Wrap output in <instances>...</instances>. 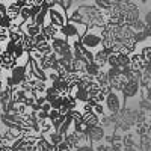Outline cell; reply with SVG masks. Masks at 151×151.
Listing matches in <instances>:
<instances>
[{"label": "cell", "instance_id": "6da1fadb", "mask_svg": "<svg viewBox=\"0 0 151 151\" xmlns=\"http://www.w3.org/2000/svg\"><path fill=\"white\" fill-rule=\"evenodd\" d=\"M101 30L98 27H92L88 29V32L83 35L82 38V44L86 50H89L92 53H97L98 50L103 48V36H101Z\"/></svg>", "mask_w": 151, "mask_h": 151}, {"label": "cell", "instance_id": "7a4b0ae2", "mask_svg": "<svg viewBox=\"0 0 151 151\" xmlns=\"http://www.w3.org/2000/svg\"><path fill=\"white\" fill-rule=\"evenodd\" d=\"M70 21V15L67 14V11L64 8H60V5L58 3L55 8L48 9V15H47V24H52L56 29H62L64 26H67Z\"/></svg>", "mask_w": 151, "mask_h": 151}, {"label": "cell", "instance_id": "3957f363", "mask_svg": "<svg viewBox=\"0 0 151 151\" xmlns=\"http://www.w3.org/2000/svg\"><path fill=\"white\" fill-rule=\"evenodd\" d=\"M124 104V95L122 92L118 91H112L104 101V107H106V115L107 116H115L119 113V110L122 109Z\"/></svg>", "mask_w": 151, "mask_h": 151}, {"label": "cell", "instance_id": "277c9868", "mask_svg": "<svg viewBox=\"0 0 151 151\" xmlns=\"http://www.w3.org/2000/svg\"><path fill=\"white\" fill-rule=\"evenodd\" d=\"M88 32V27L85 24H77V23H73L68 21L67 26H64L59 30V35L65 40H71V38H83V35Z\"/></svg>", "mask_w": 151, "mask_h": 151}, {"label": "cell", "instance_id": "5b68a950", "mask_svg": "<svg viewBox=\"0 0 151 151\" xmlns=\"http://www.w3.org/2000/svg\"><path fill=\"white\" fill-rule=\"evenodd\" d=\"M17 67V59L12 56L11 53H8V52H3L0 53V68H2V71H6V73H9V71H12Z\"/></svg>", "mask_w": 151, "mask_h": 151}, {"label": "cell", "instance_id": "8992f818", "mask_svg": "<svg viewBox=\"0 0 151 151\" xmlns=\"http://www.w3.org/2000/svg\"><path fill=\"white\" fill-rule=\"evenodd\" d=\"M6 6H8V9H6V17H8L12 23H14V24H18V26H20V12H21V8L17 6L15 0L6 2ZM20 27H21V26H20Z\"/></svg>", "mask_w": 151, "mask_h": 151}, {"label": "cell", "instance_id": "52a82bcc", "mask_svg": "<svg viewBox=\"0 0 151 151\" xmlns=\"http://www.w3.org/2000/svg\"><path fill=\"white\" fill-rule=\"evenodd\" d=\"M9 74H11L12 80H14L15 86H20L27 76V65H17L12 71H9Z\"/></svg>", "mask_w": 151, "mask_h": 151}, {"label": "cell", "instance_id": "ba28073f", "mask_svg": "<svg viewBox=\"0 0 151 151\" xmlns=\"http://www.w3.org/2000/svg\"><path fill=\"white\" fill-rule=\"evenodd\" d=\"M88 134V139H89V142L92 144H101L103 142V139L106 137V134H104V129L101 127V125H97V127H91L89 129V132L86 133Z\"/></svg>", "mask_w": 151, "mask_h": 151}, {"label": "cell", "instance_id": "9c48e42d", "mask_svg": "<svg viewBox=\"0 0 151 151\" xmlns=\"http://www.w3.org/2000/svg\"><path fill=\"white\" fill-rule=\"evenodd\" d=\"M21 30L26 33L27 36L35 38L36 35H40V33L42 32V27H41V26H38V24H36L33 20H30V21H27V23L21 24Z\"/></svg>", "mask_w": 151, "mask_h": 151}, {"label": "cell", "instance_id": "30bf717a", "mask_svg": "<svg viewBox=\"0 0 151 151\" xmlns=\"http://www.w3.org/2000/svg\"><path fill=\"white\" fill-rule=\"evenodd\" d=\"M127 83H129V79L125 77L124 74H119V76H116V77L110 79V88L113 91H118V92H122L124 88L127 86Z\"/></svg>", "mask_w": 151, "mask_h": 151}, {"label": "cell", "instance_id": "8fae6325", "mask_svg": "<svg viewBox=\"0 0 151 151\" xmlns=\"http://www.w3.org/2000/svg\"><path fill=\"white\" fill-rule=\"evenodd\" d=\"M139 82H134V80H129L127 86L124 88V91H122V95L125 98H132L137 94V91H139Z\"/></svg>", "mask_w": 151, "mask_h": 151}, {"label": "cell", "instance_id": "7c38bea8", "mask_svg": "<svg viewBox=\"0 0 151 151\" xmlns=\"http://www.w3.org/2000/svg\"><path fill=\"white\" fill-rule=\"evenodd\" d=\"M42 33L44 36L47 38V41L48 42H53L56 38H59V29H56L55 26H52V24H45V26L42 27Z\"/></svg>", "mask_w": 151, "mask_h": 151}, {"label": "cell", "instance_id": "4fadbf2b", "mask_svg": "<svg viewBox=\"0 0 151 151\" xmlns=\"http://www.w3.org/2000/svg\"><path fill=\"white\" fill-rule=\"evenodd\" d=\"M53 86H55V89L58 91V94L60 95V97H68V95H71V88L68 86V83L65 82V80H58V82H55L53 83Z\"/></svg>", "mask_w": 151, "mask_h": 151}, {"label": "cell", "instance_id": "5bb4252c", "mask_svg": "<svg viewBox=\"0 0 151 151\" xmlns=\"http://www.w3.org/2000/svg\"><path fill=\"white\" fill-rule=\"evenodd\" d=\"M45 139L52 144V145H55V147H58L59 144H62L65 141V136L64 134H60L59 132H52V133H48V134H45L44 136Z\"/></svg>", "mask_w": 151, "mask_h": 151}, {"label": "cell", "instance_id": "9a60e30c", "mask_svg": "<svg viewBox=\"0 0 151 151\" xmlns=\"http://www.w3.org/2000/svg\"><path fill=\"white\" fill-rule=\"evenodd\" d=\"M85 71H86V74H89L91 77L97 79L104 70H103L101 67H98L95 62H91V64H86V65H85Z\"/></svg>", "mask_w": 151, "mask_h": 151}, {"label": "cell", "instance_id": "2e32d148", "mask_svg": "<svg viewBox=\"0 0 151 151\" xmlns=\"http://www.w3.org/2000/svg\"><path fill=\"white\" fill-rule=\"evenodd\" d=\"M83 122L88 124L89 127H97V125H100V116L95 115L94 112L83 113Z\"/></svg>", "mask_w": 151, "mask_h": 151}, {"label": "cell", "instance_id": "e0dca14e", "mask_svg": "<svg viewBox=\"0 0 151 151\" xmlns=\"http://www.w3.org/2000/svg\"><path fill=\"white\" fill-rule=\"evenodd\" d=\"M21 47H23L24 52L29 53V55H30L32 52H35V50H36V41H35V38L26 35V38H24V41H23Z\"/></svg>", "mask_w": 151, "mask_h": 151}, {"label": "cell", "instance_id": "ac0fdd59", "mask_svg": "<svg viewBox=\"0 0 151 151\" xmlns=\"http://www.w3.org/2000/svg\"><path fill=\"white\" fill-rule=\"evenodd\" d=\"M86 91H88V95H89V98H91V100H95L100 94H101V86H100V85H98V82L95 80L94 83H91V86L88 88Z\"/></svg>", "mask_w": 151, "mask_h": 151}, {"label": "cell", "instance_id": "d6986e66", "mask_svg": "<svg viewBox=\"0 0 151 151\" xmlns=\"http://www.w3.org/2000/svg\"><path fill=\"white\" fill-rule=\"evenodd\" d=\"M36 50L40 52L42 56H50L52 53H55L53 52V47H52V44L50 42H41V44H36Z\"/></svg>", "mask_w": 151, "mask_h": 151}, {"label": "cell", "instance_id": "ffe728a7", "mask_svg": "<svg viewBox=\"0 0 151 151\" xmlns=\"http://www.w3.org/2000/svg\"><path fill=\"white\" fill-rule=\"evenodd\" d=\"M36 64H38V67H40L44 73L52 71V68H53V62H52V59H50L48 56H42V59L40 62H36Z\"/></svg>", "mask_w": 151, "mask_h": 151}, {"label": "cell", "instance_id": "44dd1931", "mask_svg": "<svg viewBox=\"0 0 151 151\" xmlns=\"http://www.w3.org/2000/svg\"><path fill=\"white\" fill-rule=\"evenodd\" d=\"M27 97V92L23 91L21 88H18L17 91L12 92V101H14L15 104H20V103H24V100H26Z\"/></svg>", "mask_w": 151, "mask_h": 151}, {"label": "cell", "instance_id": "7402d4cb", "mask_svg": "<svg viewBox=\"0 0 151 151\" xmlns=\"http://www.w3.org/2000/svg\"><path fill=\"white\" fill-rule=\"evenodd\" d=\"M40 125H41V134H42V136H45V134H48V133L55 132L53 122L50 121V119H47V121H41Z\"/></svg>", "mask_w": 151, "mask_h": 151}, {"label": "cell", "instance_id": "603a6c76", "mask_svg": "<svg viewBox=\"0 0 151 151\" xmlns=\"http://www.w3.org/2000/svg\"><path fill=\"white\" fill-rule=\"evenodd\" d=\"M98 82V85L101 86V88H106V86H110V79H109V76H107V71H103L101 74L98 76V77L95 79Z\"/></svg>", "mask_w": 151, "mask_h": 151}, {"label": "cell", "instance_id": "cb8c5ba5", "mask_svg": "<svg viewBox=\"0 0 151 151\" xmlns=\"http://www.w3.org/2000/svg\"><path fill=\"white\" fill-rule=\"evenodd\" d=\"M9 42V29H5L0 26V45H2V48Z\"/></svg>", "mask_w": 151, "mask_h": 151}, {"label": "cell", "instance_id": "d4e9b609", "mask_svg": "<svg viewBox=\"0 0 151 151\" xmlns=\"http://www.w3.org/2000/svg\"><path fill=\"white\" fill-rule=\"evenodd\" d=\"M130 62H132V58L127 56V55H118V67L122 70L125 67H130Z\"/></svg>", "mask_w": 151, "mask_h": 151}, {"label": "cell", "instance_id": "484cf974", "mask_svg": "<svg viewBox=\"0 0 151 151\" xmlns=\"http://www.w3.org/2000/svg\"><path fill=\"white\" fill-rule=\"evenodd\" d=\"M15 112L18 116H26L27 113H30V109L24 103H20V104H15Z\"/></svg>", "mask_w": 151, "mask_h": 151}, {"label": "cell", "instance_id": "4316f807", "mask_svg": "<svg viewBox=\"0 0 151 151\" xmlns=\"http://www.w3.org/2000/svg\"><path fill=\"white\" fill-rule=\"evenodd\" d=\"M139 53L144 56V59L148 62V64H151V45H144Z\"/></svg>", "mask_w": 151, "mask_h": 151}, {"label": "cell", "instance_id": "83f0119b", "mask_svg": "<svg viewBox=\"0 0 151 151\" xmlns=\"http://www.w3.org/2000/svg\"><path fill=\"white\" fill-rule=\"evenodd\" d=\"M94 113H95V115H98L100 118H101V116H104L106 115V107H104V104H95L94 106V110H92Z\"/></svg>", "mask_w": 151, "mask_h": 151}, {"label": "cell", "instance_id": "f1b7e54d", "mask_svg": "<svg viewBox=\"0 0 151 151\" xmlns=\"http://www.w3.org/2000/svg\"><path fill=\"white\" fill-rule=\"evenodd\" d=\"M74 151H95V148L92 147L91 142H86V144H82L79 148H76Z\"/></svg>", "mask_w": 151, "mask_h": 151}, {"label": "cell", "instance_id": "f546056e", "mask_svg": "<svg viewBox=\"0 0 151 151\" xmlns=\"http://www.w3.org/2000/svg\"><path fill=\"white\" fill-rule=\"evenodd\" d=\"M12 24H14V23H12L6 15L5 17H2V18H0V26H2V27H5V29H11V26H12Z\"/></svg>", "mask_w": 151, "mask_h": 151}, {"label": "cell", "instance_id": "4dcf8cb0", "mask_svg": "<svg viewBox=\"0 0 151 151\" xmlns=\"http://www.w3.org/2000/svg\"><path fill=\"white\" fill-rule=\"evenodd\" d=\"M59 118H60V113H59V110H56V109H53L52 112L48 113V119L52 121V122H56Z\"/></svg>", "mask_w": 151, "mask_h": 151}, {"label": "cell", "instance_id": "1f68e13d", "mask_svg": "<svg viewBox=\"0 0 151 151\" xmlns=\"http://www.w3.org/2000/svg\"><path fill=\"white\" fill-rule=\"evenodd\" d=\"M36 118H38V121H47L48 119V113L47 112H44V110H41V112H38L36 113Z\"/></svg>", "mask_w": 151, "mask_h": 151}, {"label": "cell", "instance_id": "d6a6232c", "mask_svg": "<svg viewBox=\"0 0 151 151\" xmlns=\"http://www.w3.org/2000/svg\"><path fill=\"white\" fill-rule=\"evenodd\" d=\"M56 150H58V151H70V150H71V147H70V145L64 141L62 144H59V145L56 147ZM73 151H74V150H73Z\"/></svg>", "mask_w": 151, "mask_h": 151}, {"label": "cell", "instance_id": "836d02e7", "mask_svg": "<svg viewBox=\"0 0 151 151\" xmlns=\"http://www.w3.org/2000/svg\"><path fill=\"white\" fill-rule=\"evenodd\" d=\"M35 41H36V44H41V42H45V41H47V38H45L44 33L41 32L40 35H36V36H35ZM47 42H48V41H47Z\"/></svg>", "mask_w": 151, "mask_h": 151}, {"label": "cell", "instance_id": "e575fe53", "mask_svg": "<svg viewBox=\"0 0 151 151\" xmlns=\"http://www.w3.org/2000/svg\"><path fill=\"white\" fill-rule=\"evenodd\" d=\"M58 3L60 5V8H64L65 11H67L68 8L73 6V2H71V0H64V2H58Z\"/></svg>", "mask_w": 151, "mask_h": 151}, {"label": "cell", "instance_id": "d590c367", "mask_svg": "<svg viewBox=\"0 0 151 151\" xmlns=\"http://www.w3.org/2000/svg\"><path fill=\"white\" fill-rule=\"evenodd\" d=\"M95 151H109V147L106 144H98V147L95 148Z\"/></svg>", "mask_w": 151, "mask_h": 151}, {"label": "cell", "instance_id": "8d00e7d4", "mask_svg": "<svg viewBox=\"0 0 151 151\" xmlns=\"http://www.w3.org/2000/svg\"><path fill=\"white\" fill-rule=\"evenodd\" d=\"M3 52V48H2V45H0V53H2Z\"/></svg>", "mask_w": 151, "mask_h": 151}]
</instances>
